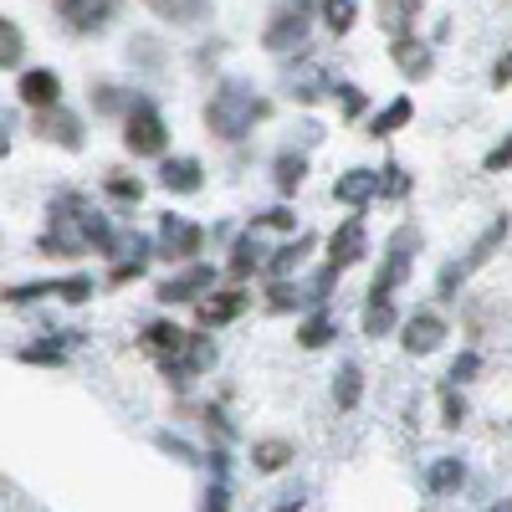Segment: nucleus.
Masks as SVG:
<instances>
[{
    "label": "nucleus",
    "instance_id": "obj_1",
    "mask_svg": "<svg viewBox=\"0 0 512 512\" xmlns=\"http://www.w3.org/2000/svg\"><path fill=\"white\" fill-rule=\"evenodd\" d=\"M256 118H267V103L256 98V93H246V82H226V88L210 98V108H205L210 134L226 139V144L246 139L251 128H256Z\"/></svg>",
    "mask_w": 512,
    "mask_h": 512
},
{
    "label": "nucleus",
    "instance_id": "obj_2",
    "mask_svg": "<svg viewBox=\"0 0 512 512\" xmlns=\"http://www.w3.org/2000/svg\"><path fill=\"white\" fill-rule=\"evenodd\" d=\"M415 246H420V231H415V226H400V231L390 236V251H384V262H379V272H374V282H369V297H379V303H390V292L410 277Z\"/></svg>",
    "mask_w": 512,
    "mask_h": 512
},
{
    "label": "nucleus",
    "instance_id": "obj_3",
    "mask_svg": "<svg viewBox=\"0 0 512 512\" xmlns=\"http://www.w3.org/2000/svg\"><path fill=\"white\" fill-rule=\"evenodd\" d=\"M123 144L134 149V154H164L169 128H164V113H159L149 98L128 103V134H123Z\"/></svg>",
    "mask_w": 512,
    "mask_h": 512
},
{
    "label": "nucleus",
    "instance_id": "obj_4",
    "mask_svg": "<svg viewBox=\"0 0 512 512\" xmlns=\"http://www.w3.org/2000/svg\"><path fill=\"white\" fill-rule=\"evenodd\" d=\"M313 11L318 6H282L272 21H267V31H262V41H267V52H277V57H292L297 47L308 41V26H313Z\"/></svg>",
    "mask_w": 512,
    "mask_h": 512
},
{
    "label": "nucleus",
    "instance_id": "obj_5",
    "mask_svg": "<svg viewBox=\"0 0 512 512\" xmlns=\"http://www.w3.org/2000/svg\"><path fill=\"white\" fill-rule=\"evenodd\" d=\"M200 241H205V231L195 226V221H185V216H159V251L169 256V262H190V256H200Z\"/></svg>",
    "mask_w": 512,
    "mask_h": 512
},
{
    "label": "nucleus",
    "instance_id": "obj_6",
    "mask_svg": "<svg viewBox=\"0 0 512 512\" xmlns=\"http://www.w3.org/2000/svg\"><path fill=\"white\" fill-rule=\"evenodd\" d=\"M216 287V267L195 262L185 272H175L169 282H159V303H205V292Z\"/></svg>",
    "mask_w": 512,
    "mask_h": 512
},
{
    "label": "nucleus",
    "instance_id": "obj_7",
    "mask_svg": "<svg viewBox=\"0 0 512 512\" xmlns=\"http://www.w3.org/2000/svg\"><path fill=\"white\" fill-rule=\"evenodd\" d=\"M400 344H405V354H415V359H425V354H436L441 344H446V318L441 313H410L405 318V328H400Z\"/></svg>",
    "mask_w": 512,
    "mask_h": 512
},
{
    "label": "nucleus",
    "instance_id": "obj_8",
    "mask_svg": "<svg viewBox=\"0 0 512 512\" xmlns=\"http://www.w3.org/2000/svg\"><path fill=\"white\" fill-rule=\"evenodd\" d=\"M369 256V231H364V221L359 216H349L344 226H338L333 236H328V267H354V262H364Z\"/></svg>",
    "mask_w": 512,
    "mask_h": 512
},
{
    "label": "nucleus",
    "instance_id": "obj_9",
    "mask_svg": "<svg viewBox=\"0 0 512 512\" xmlns=\"http://www.w3.org/2000/svg\"><path fill=\"white\" fill-rule=\"evenodd\" d=\"M16 93H21V103H31V108H57V103H62V77H57L52 67H31V72H21Z\"/></svg>",
    "mask_w": 512,
    "mask_h": 512
},
{
    "label": "nucleus",
    "instance_id": "obj_10",
    "mask_svg": "<svg viewBox=\"0 0 512 512\" xmlns=\"http://www.w3.org/2000/svg\"><path fill=\"white\" fill-rule=\"evenodd\" d=\"M333 200H344L354 210L374 205L379 200V169H344V175L333 180Z\"/></svg>",
    "mask_w": 512,
    "mask_h": 512
},
{
    "label": "nucleus",
    "instance_id": "obj_11",
    "mask_svg": "<svg viewBox=\"0 0 512 512\" xmlns=\"http://www.w3.org/2000/svg\"><path fill=\"white\" fill-rule=\"evenodd\" d=\"M159 185H164L169 195H195V190L205 185V169H200V159L175 154V159H164V164H159Z\"/></svg>",
    "mask_w": 512,
    "mask_h": 512
},
{
    "label": "nucleus",
    "instance_id": "obj_12",
    "mask_svg": "<svg viewBox=\"0 0 512 512\" xmlns=\"http://www.w3.org/2000/svg\"><path fill=\"white\" fill-rule=\"evenodd\" d=\"M57 11L67 16L72 31H103V26L113 21V6H108V0H62Z\"/></svg>",
    "mask_w": 512,
    "mask_h": 512
},
{
    "label": "nucleus",
    "instance_id": "obj_13",
    "mask_svg": "<svg viewBox=\"0 0 512 512\" xmlns=\"http://www.w3.org/2000/svg\"><path fill=\"white\" fill-rule=\"evenodd\" d=\"M507 231H512V221H507V216H497V221H492V226H487V231L477 236L472 256H466V262H456V267H461V277H472L477 267H487V256H492V251H497V246L507 241Z\"/></svg>",
    "mask_w": 512,
    "mask_h": 512
},
{
    "label": "nucleus",
    "instance_id": "obj_14",
    "mask_svg": "<svg viewBox=\"0 0 512 512\" xmlns=\"http://www.w3.org/2000/svg\"><path fill=\"white\" fill-rule=\"evenodd\" d=\"M461 482H466V461H461V456H436L431 466H425V487H431L436 497L456 492Z\"/></svg>",
    "mask_w": 512,
    "mask_h": 512
},
{
    "label": "nucleus",
    "instance_id": "obj_15",
    "mask_svg": "<svg viewBox=\"0 0 512 512\" xmlns=\"http://www.w3.org/2000/svg\"><path fill=\"white\" fill-rule=\"evenodd\" d=\"M395 67H400L410 82L431 77V47H425V41H415V36H400V41H395Z\"/></svg>",
    "mask_w": 512,
    "mask_h": 512
},
{
    "label": "nucleus",
    "instance_id": "obj_16",
    "mask_svg": "<svg viewBox=\"0 0 512 512\" xmlns=\"http://www.w3.org/2000/svg\"><path fill=\"white\" fill-rule=\"evenodd\" d=\"M318 246V236H297V241H287V246H277L272 251V262H267V272H272V282H292V272H297V262Z\"/></svg>",
    "mask_w": 512,
    "mask_h": 512
},
{
    "label": "nucleus",
    "instance_id": "obj_17",
    "mask_svg": "<svg viewBox=\"0 0 512 512\" xmlns=\"http://www.w3.org/2000/svg\"><path fill=\"white\" fill-rule=\"evenodd\" d=\"M272 175H277V190H282V195H292L297 185L308 180V154H297V149H282V154L272 159Z\"/></svg>",
    "mask_w": 512,
    "mask_h": 512
},
{
    "label": "nucleus",
    "instance_id": "obj_18",
    "mask_svg": "<svg viewBox=\"0 0 512 512\" xmlns=\"http://www.w3.org/2000/svg\"><path fill=\"white\" fill-rule=\"evenodd\" d=\"M246 313V292H221V297H210V303H200V323L205 328H221L231 318Z\"/></svg>",
    "mask_w": 512,
    "mask_h": 512
},
{
    "label": "nucleus",
    "instance_id": "obj_19",
    "mask_svg": "<svg viewBox=\"0 0 512 512\" xmlns=\"http://www.w3.org/2000/svg\"><path fill=\"white\" fill-rule=\"evenodd\" d=\"M359 400H364V369L359 364H344V369L333 374V405L338 410H354Z\"/></svg>",
    "mask_w": 512,
    "mask_h": 512
},
{
    "label": "nucleus",
    "instance_id": "obj_20",
    "mask_svg": "<svg viewBox=\"0 0 512 512\" xmlns=\"http://www.w3.org/2000/svg\"><path fill=\"white\" fill-rule=\"evenodd\" d=\"M149 349L154 354H164V359H180L185 354V344H190V333L185 328H175V323H149Z\"/></svg>",
    "mask_w": 512,
    "mask_h": 512
},
{
    "label": "nucleus",
    "instance_id": "obj_21",
    "mask_svg": "<svg viewBox=\"0 0 512 512\" xmlns=\"http://www.w3.org/2000/svg\"><path fill=\"white\" fill-rule=\"evenodd\" d=\"M256 267H262V241H256V231H241L231 246V277H251Z\"/></svg>",
    "mask_w": 512,
    "mask_h": 512
},
{
    "label": "nucleus",
    "instance_id": "obj_22",
    "mask_svg": "<svg viewBox=\"0 0 512 512\" xmlns=\"http://www.w3.org/2000/svg\"><path fill=\"white\" fill-rule=\"evenodd\" d=\"M410 118H415V103H410V98H395L390 108H379V113L369 118V134L384 139V134H395V128H405Z\"/></svg>",
    "mask_w": 512,
    "mask_h": 512
},
{
    "label": "nucleus",
    "instance_id": "obj_23",
    "mask_svg": "<svg viewBox=\"0 0 512 512\" xmlns=\"http://www.w3.org/2000/svg\"><path fill=\"white\" fill-rule=\"evenodd\" d=\"M333 338H338V323H333V313H328V308H323V313H313L303 328H297V344H303V349H328Z\"/></svg>",
    "mask_w": 512,
    "mask_h": 512
},
{
    "label": "nucleus",
    "instance_id": "obj_24",
    "mask_svg": "<svg viewBox=\"0 0 512 512\" xmlns=\"http://www.w3.org/2000/svg\"><path fill=\"white\" fill-rule=\"evenodd\" d=\"M251 456H256V472H282V466H287L297 451H292V441L267 436V441H256V451H251Z\"/></svg>",
    "mask_w": 512,
    "mask_h": 512
},
{
    "label": "nucleus",
    "instance_id": "obj_25",
    "mask_svg": "<svg viewBox=\"0 0 512 512\" xmlns=\"http://www.w3.org/2000/svg\"><path fill=\"white\" fill-rule=\"evenodd\" d=\"M400 318H395V303H379V297H369V308H364V318H359V328H364V338H384Z\"/></svg>",
    "mask_w": 512,
    "mask_h": 512
},
{
    "label": "nucleus",
    "instance_id": "obj_26",
    "mask_svg": "<svg viewBox=\"0 0 512 512\" xmlns=\"http://www.w3.org/2000/svg\"><path fill=\"white\" fill-rule=\"evenodd\" d=\"M308 303V287H297V282H272L267 292V308L272 313H292V308H303Z\"/></svg>",
    "mask_w": 512,
    "mask_h": 512
},
{
    "label": "nucleus",
    "instance_id": "obj_27",
    "mask_svg": "<svg viewBox=\"0 0 512 512\" xmlns=\"http://www.w3.org/2000/svg\"><path fill=\"white\" fill-rule=\"evenodd\" d=\"M359 0H333V6H323V21H328V31H338V36H344V31H354V21H359Z\"/></svg>",
    "mask_w": 512,
    "mask_h": 512
},
{
    "label": "nucleus",
    "instance_id": "obj_28",
    "mask_svg": "<svg viewBox=\"0 0 512 512\" xmlns=\"http://www.w3.org/2000/svg\"><path fill=\"white\" fill-rule=\"evenodd\" d=\"M154 446H159L164 456H180L185 466H200V461H205V456H200V451H195L185 436H169V431H159V436H154Z\"/></svg>",
    "mask_w": 512,
    "mask_h": 512
},
{
    "label": "nucleus",
    "instance_id": "obj_29",
    "mask_svg": "<svg viewBox=\"0 0 512 512\" xmlns=\"http://www.w3.org/2000/svg\"><path fill=\"white\" fill-rule=\"evenodd\" d=\"M21 62V31L0 16V67H16Z\"/></svg>",
    "mask_w": 512,
    "mask_h": 512
},
{
    "label": "nucleus",
    "instance_id": "obj_30",
    "mask_svg": "<svg viewBox=\"0 0 512 512\" xmlns=\"http://www.w3.org/2000/svg\"><path fill=\"white\" fill-rule=\"evenodd\" d=\"M461 420H466V400H461V390H451V384H446V390H441V425H446V431H456Z\"/></svg>",
    "mask_w": 512,
    "mask_h": 512
},
{
    "label": "nucleus",
    "instance_id": "obj_31",
    "mask_svg": "<svg viewBox=\"0 0 512 512\" xmlns=\"http://www.w3.org/2000/svg\"><path fill=\"white\" fill-rule=\"evenodd\" d=\"M57 297H67V303H88V297H93V277H88V272L62 277V282H57Z\"/></svg>",
    "mask_w": 512,
    "mask_h": 512
},
{
    "label": "nucleus",
    "instance_id": "obj_32",
    "mask_svg": "<svg viewBox=\"0 0 512 512\" xmlns=\"http://www.w3.org/2000/svg\"><path fill=\"white\" fill-rule=\"evenodd\" d=\"M477 369H482V359H477L472 349H466V354H456V364H451V374H446V384H451V390H461V384H466V379H472Z\"/></svg>",
    "mask_w": 512,
    "mask_h": 512
},
{
    "label": "nucleus",
    "instance_id": "obj_33",
    "mask_svg": "<svg viewBox=\"0 0 512 512\" xmlns=\"http://www.w3.org/2000/svg\"><path fill=\"white\" fill-rule=\"evenodd\" d=\"M200 512H231V482H210L200 497Z\"/></svg>",
    "mask_w": 512,
    "mask_h": 512
},
{
    "label": "nucleus",
    "instance_id": "obj_34",
    "mask_svg": "<svg viewBox=\"0 0 512 512\" xmlns=\"http://www.w3.org/2000/svg\"><path fill=\"white\" fill-rule=\"evenodd\" d=\"M333 98H338V108H344L349 118H359V113H364V88H354V82H338Z\"/></svg>",
    "mask_w": 512,
    "mask_h": 512
},
{
    "label": "nucleus",
    "instance_id": "obj_35",
    "mask_svg": "<svg viewBox=\"0 0 512 512\" xmlns=\"http://www.w3.org/2000/svg\"><path fill=\"white\" fill-rule=\"evenodd\" d=\"M164 21H200L210 6H200V0H195V6H169V0H159V6H154Z\"/></svg>",
    "mask_w": 512,
    "mask_h": 512
},
{
    "label": "nucleus",
    "instance_id": "obj_36",
    "mask_svg": "<svg viewBox=\"0 0 512 512\" xmlns=\"http://www.w3.org/2000/svg\"><path fill=\"white\" fill-rule=\"evenodd\" d=\"M410 180H405V169L400 164H384V175H379V195H405Z\"/></svg>",
    "mask_w": 512,
    "mask_h": 512
},
{
    "label": "nucleus",
    "instance_id": "obj_37",
    "mask_svg": "<svg viewBox=\"0 0 512 512\" xmlns=\"http://www.w3.org/2000/svg\"><path fill=\"white\" fill-rule=\"evenodd\" d=\"M507 164H512V134H507L497 149H487V154H482V169H487V175H497V169H507Z\"/></svg>",
    "mask_w": 512,
    "mask_h": 512
},
{
    "label": "nucleus",
    "instance_id": "obj_38",
    "mask_svg": "<svg viewBox=\"0 0 512 512\" xmlns=\"http://www.w3.org/2000/svg\"><path fill=\"white\" fill-rule=\"evenodd\" d=\"M262 226H277V231H292V226H297V216H292V210H287V205H277V210H267V216H256V226H251V231H262Z\"/></svg>",
    "mask_w": 512,
    "mask_h": 512
},
{
    "label": "nucleus",
    "instance_id": "obj_39",
    "mask_svg": "<svg viewBox=\"0 0 512 512\" xmlns=\"http://www.w3.org/2000/svg\"><path fill=\"white\" fill-rule=\"evenodd\" d=\"M303 507H308V487L297 482V487H287V492L277 497V507H272V512H303Z\"/></svg>",
    "mask_w": 512,
    "mask_h": 512
},
{
    "label": "nucleus",
    "instance_id": "obj_40",
    "mask_svg": "<svg viewBox=\"0 0 512 512\" xmlns=\"http://www.w3.org/2000/svg\"><path fill=\"white\" fill-rule=\"evenodd\" d=\"M52 139H57L62 149H82V134H77V118H67V113H62V118H57V134H52Z\"/></svg>",
    "mask_w": 512,
    "mask_h": 512
},
{
    "label": "nucleus",
    "instance_id": "obj_41",
    "mask_svg": "<svg viewBox=\"0 0 512 512\" xmlns=\"http://www.w3.org/2000/svg\"><path fill=\"white\" fill-rule=\"evenodd\" d=\"M108 190H113V195H123V200H139V195H144V185H139V180H108Z\"/></svg>",
    "mask_w": 512,
    "mask_h": 512
},
{
    "label": "nucleus",
    "instance_id": "obj_42",
    "mask_svg": "<svg viewBox=\"0 0 512 512\" xmlns=\"http://www.w3.org/2000/svg\"><path fill=\"white\" fill-rule=\"evenodd\" d=\"M507 82H512V52H507L497 67H492V88H507Z\"/></svg>",
    "mask_w": 512,
    "mask_h": 512
},
{
    "label": "nucleus",
    "instance_id": "obj_43",
    "mask_svg": "<svg viewBox=\"0 0 512 512\" xmlns=\"http://www.w3.org/2000/svg\"><path fill=\"white\" fill-rule=\"evenodd\" d=\"M492 512H512V502H502V507H492Z\"/></svg>",
    "mask_w": 512,
    "mask_h": 512
}]
</instances>
